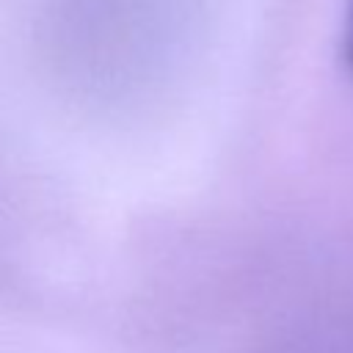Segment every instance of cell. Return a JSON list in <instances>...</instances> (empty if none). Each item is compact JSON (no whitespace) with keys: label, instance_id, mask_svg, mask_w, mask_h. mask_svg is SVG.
I'll use <instances>...</instances> for the list:
<instances>
[{"label":"cell","instance_id":"6da1fadb","mask_svg":"<svg viewBox=\"0 0 353 353\" xmlns=\"http://www.w3.org/2000/svg\"><path fill=\"white\" fill-rule=\"evenodd\" d=\"M345 52H347V61L353 66V6H350V14H347V30H345Z\"/></svg>","mask_w":353,"mask_h":353}]
</instances>
